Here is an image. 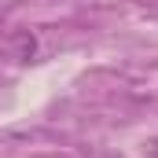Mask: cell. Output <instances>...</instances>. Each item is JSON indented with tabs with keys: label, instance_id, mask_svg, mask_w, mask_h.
Listing matches in <instances>:
<instances>
[{
	"label": "cell",
	"instance_id": "1",
	"mask_svg": "<svg viewBox=\"0 0 158 158\" xmlns=\"http://www.w3.org/2000/svg\"><path fill=\"white\" fill-rule=\"evenodd\" d=\"M147 155H151V158H158V140L151 143V147H147Z\"/></svg>",
	"mask_w": 158,
	"mask_h": 158
}]
</instances>
